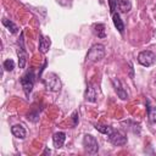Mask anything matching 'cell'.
<instances>
[{
	"label": "cell",
	"mask_w": 156,
	"mask_h": 156,
	"mask_svg": "<svg viewBox=\"0 0 156 156\" xmlns=\"http://www.w3.org/2000/svg\"><path fill=\"white\" fill-rule=\"evenodd\" d=\"M21 84H22V88H23V91L27 96H29L33 87H34V72L30 69L28 71L22 78H21Z\"/></svg>",
	"instance_id": "cell-4"
},
{
	"label": "cell",
	"mask_w": 156,
	"mask_h": 156,
	"mask_svg": "<svg viewBox=\"0 0 156 156\" xmlns=\"http://www.w3.org/2000/svg\"><path fill=\"white\" fill-rule=\"evenodd\" d=\"M11 133H12L13 136H16V138H18V139H24V138H26V134H27L26 129H24L21 124H15V126H12V127H11Z\"/></svg>",
	"instance_id": "cell-12"
},
{
	"label": "cell",
	"mask_w": 156,
	"mask_h": 156,
	"mask_svg": "<svg viewBox=\"0 0 156 156\" xmlns=\"http://www.w3.org/2000/svg\"><path fill=\"white\" fill-rule=\"evenodd\" d=\"M96 98H98L96 88H95L93 84H88V85H87V89H85V93H84V99H85V101L95 102V101H96Z\"/></svg>",
	"instance_id": "cell-9"
},
{
	"label": "cell",
	"mask_w": 156,
	"mask_h": 156,
	"mask_svg": "<svg viewBox=\"0 0 156 156\" xmlns=\"http://www.w3.org/2000/svg\"><path fill=\"white\" fill-rule=\"evenodd\" d=\"M95 129L99 130V132L102 133V134H106V135H108V134L113 130L112 127H110V126H104V124H95Z\"/></svg>",
	"instance_id": "cell-17"
},
{
	"label": "cell",
	"mask_w": 156,
	"mask_h": 156,
	"mask_svg": "<svg viewBox=\"0 0 156 156\" xmlns=\"http://www.w3.org/2000/svg\"><path fill=\"white\" fill-rule=\"evenodd\" d=\"M17 56H18V66L20 68H24L27 62V51L23 45V33H21L20 40H18V48H17Z\"/></svg>",
	"instance_id": "cell-6"
},
{
	"label": "cell",
	"mask_w": 156,
	"mask_h": 156,
	"mask_svg": "<svg viewBox=\"0 0 156 156\" xmlns=\"http://www.w3.org/2000/svg\"><path fill=\"white\" fill-rule=\"evenodd\" d=\"M93 32L98 38L104 39L106 37V32H105V26L102 23H95L93 26Z\"/></svg>",
	"instance_id": "cell-14"
},
{
	"label": "cell",
	"mask_w": 156,
	"mask_h": 156,
	"mask_svg": "<svg viewBox=\"0 0 156 156\" xmlns=\"http://www.w3.org/2000/svg\"><path fill=\"white\" fill-rule=\"evenodd\" d=\"M65 140H66V134L63 132H57L52 136V143H54V146L56 149L62 147L63 144H65Z\"/></svg>",
	"instance_id": "cell-11"
},
{
	"label": "cell",
	"mask_w": 156,
	"mask_h": 156,
	"mask_svg": "<svg viewBox=\"0 0 156 156\" xmlns=\"http://www.w3.org/2000/svg\"><path fill=\"white\" fill-rule=\"evenodd\" d=\"M138 62L144 67H150L156 62V55L150 50H144L138 55Z\"/></svg>",
	"instance_id": "cell-3"
},
{
	"label": "cell",
	"mask_w": 156,
	"mask_h": 156,
	"mask_svg": "<svg viewBox=\"0 0 156 156\" xmlns=\"http://www.w3.org/2000/svg\"><path fill=\"white\" fill-rule=\"evenodd\" d=\"M108 4H110V12L113 13L116 10V0H108Z\"/></svg>",
	"instance_id": "cell-21"
},
{
	"label": "cell",
	"mask_w": 156,
	"mask_h": 156,
	"mask_svg": "<svg viewBox=\"0 0 156 156\" xmlns=\"http://www.w3.org/2000/svg\"><path fill=\"white\" fill-rule=\"evenodd\" d=\"M132 5L128 0H116V9H118L121 12H128L130 10Z\"/></svg>",
	"instance_id": "cell-15"
},
{
	"label": "cell",
	"mask_w": 156,
	"mask_h": 156,
	"mask_svg": "<svg viewBox=\"0 0 156 156\" xmlns=\"http://www.w3.org/2000/svg\"><path fill=\"white\" fill-rule=\"evenodd\" d=\"M72 119H73L72 126H73V127L77 126V124H78V111H74V112H73V115H72Z\"/></svg>",
	"instance_id": "cell-20"
},
{
	"label": "cell",
	"mask_w": 156,
	"mask_h": 156,
	"mask_svg": "<svg viewBox=\"0 0 156 156\" xmlns=\"http://www.w3.org/2000/svg\"><path fill=\"white\" fill-rule=\"evenodd\" d=\"M2 24H4V26H5V27H6V28L12 33V34H15V33H17V32H18V27H17L12 21H10V20H6V18H5V20H2Z\"/></svg>",
	"instance_id": "cell-16"
},
{
	"label": "cell",
	"mask_w": 156,
	"mask_h": 156,
	"mask_svg": "<svg viewBox=\"0 0 156 156\" xmlns=\"http://www.w3.org/2000/svg\"><path fill=\"white\" fill-rule=\"evenodd\" d=\"M112 84H113V88H115V90H116L118 98L122 99V100H127L129 95H128L127 90L123 88V85H122V83L119 82V79H117V78H112Z\"/></svg>",
	"instance_id": "cell-8"
},
{
	"label": "cell",
	"mask_w": 156,
	"mask_h": 156,
	"mask_svg": "<svg viewBox=\"0 0 156 156\" xmlns=\"http://www.w3.org/2000/svg\"><path fill=\"white\" fill-rule=\"evenodd\" d=\"M147 113H149V119L152 123H156V106L149 107L147 108Z\"/></svg>",
	"instance_id": "cell-18"
},
{
	"label": "cell",
	"mask_w": 156,
	"mask_h": 156,
	"mask_svg": "<svg viewBox=\"0 0 156 156\" xmlns=\"http://www.w3.org/2000/svg\"><path fill=\"white\" fill-rule=\"evenodd\" d=\"M44 85L50 91H58L61 89V80L55 73H48L43 79Z\"/></svg>",
	"instance_id": "cell-2"
},
{
	"label": "cell",
	"mask_w": 156,
	"mask_h": 156,
	"mask_svg": "<svg viewBox=\"0 0 156 156\" xmlns=\"http://www.w3.org/2000/svg\"><path fill=\"white\" fill-rule=\"evenodd\" d=\"M83 146H84V149H85L89 154H91V155H94V154H96V152L99 151L98 140L95 139V136H93V135H90V134H85V135H84V138H83Z\"/></svg>",
	"instance_id": "cell-5"
},
{
	"label": "cell",
	"mask_w": 156,
	"mask_h": 156,
	"mask_svg": "<svg viewBox=\"0 0 156 156\" xmlns=\"http://www.w3.org/2000/svg\"><path fill=\"white\" fill-rule=\"evenodd\" d=\"M112 21H113V24H115V27L117 28V30L122 34V33L124 32V23H123V21L121 20L119 15L116 13V12H113V13H112Z\"/></svg>",
	"instance_id": "cell-13"
},
{
	"label": "cell",
	"mask_w": 156,
	"mask_h": 156,
	"mask_svg": "<svg viewBox=\"0 0 156 156\" xmlns=\"http://www.w3.org/2000/svg\"><path fill=\"white\" fill-rule=\"evenodd\" d=\"M50 45H51L50 38L45 35H39V51L41 54H46L50 49Z\"/></svg>",
	"instance_id": "cell-10"
},
{
	"label": "cell",
	"mask_w": 156,
	"mask_h": 156,
	"mask_svg": "<svg viewBox=\"0 0 156 156\" xmlns=\"http://www.w3.org/2000/svg\"><path fill=\"white\" fill-rule=\"evenodd\" d=\"M2 67H4L5 71H12V69L15 68V62H13V60H11V58L5 60Z\"/></svg>",
	"instance_id": "cell-19"
},
{
	"label": "cell",
	"mask_w": 156,
	"mask_h": 156,
	"mask_svg": "<svg viewBox=\"0 0 156 156\" xmlns=\"http://www.w3.org/2000/svg\"><path fill=\"white\" fill-rule=\"evenodd\" d=\"M107 136H108L110 143H112V144L116 145V146H121V145H124V144L127 143V136H126L124 134H122L121 132L115 130V129H113Z\"/></svg>",
	"instance_id": "cell-7"
},
{
	"label": "cell",
	"mask_w": 156,
	"mask_h": 156,
	"mask_svg": "<svg viewBox=\"0 0 156 156\" xmlns=\"http://www.w3.org/2000/svg\"><path fill=\"white\" fill-rule=\"evenodd\" d=\"M105 56V46L101 44L93 45L87 54V62H98Z\"/></svg>",
	"instance_id": "cell-1"
}]
</instances>
